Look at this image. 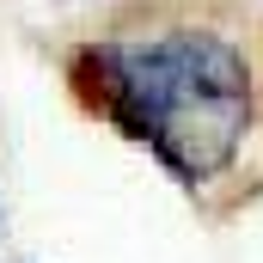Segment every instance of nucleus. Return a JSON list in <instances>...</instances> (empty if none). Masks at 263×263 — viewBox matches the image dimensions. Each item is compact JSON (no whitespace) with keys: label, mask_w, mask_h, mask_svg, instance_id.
<instances>
[{"label":"nucleus","mask_w":263,"mask_h":263,"mask_svg":"<svg viewBox=\"0 0 263 263\" xmlns=\"http://www.w3.org/2000/svg\"><path fill=\"white\" fill-rule=\"evenodd\" d=\"M0 227H6V208H0Z\"/></svg>","instance_id":"obj_2"},{"label":"nucleus","mask_w":263,"mask_h":263,"mask_svg":"<svg viewBox=\"0 0 263 263\" xmlns=\"http://www.w3.org/2000/svg\"><path fill=\"white\" fill-rule=\"evenodd\" d=\"M67 73L110 129L141 141L190 190L227 178L257 123V80L245 49L208 25L92 43Z\"/></svg>","instance_id":"obj_1"}]
</instances>
